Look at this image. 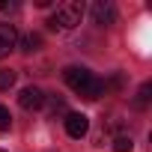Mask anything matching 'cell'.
Segmentation results:
<instances>
[{
    "instance_id": "obj_1",
    "label": "cell",
    "mask_w": 152,
    "mask_h": 152,
    "mask_svg": "<svg viewBox=\"0 0 152 152\" xmlns=\"http://www.w3.org/2000/svg\"><path fill=\"white\" fill-rule=\"evenodd\" d=\"M84 18V3L81 0H66V3L57 6V12L48 18V27L51 30H72V27H78Z\"/></svg>"
},
{
    "instance_id": "obj_7",
    "label": "cell",
    "mask_w": 152,
    "mask_h": 152,
    "mask_svg": "<svg viewBox=\"0 0 152 152\" xmlns=\"http://www.w3.org/2000/svg\"><path fill=\"white\" fill-rule=\"evenodd\" d=\"M18 45V30L12 24H0V60L9 57V51Z\"/></svg>"
},
{
    "instance_id": "obj_3",
    "label": "cell",
    "mask_w": 152,
    "mask_h": 152,
    "mask_svg": "<svg viewBox=\"0 0 152 152\" xmlns=\"http://www.w3.org/2000/svg\"><path fill=\"white\" fill-rule=\"evenodd\" d=\"M18 104H21L24 110H39V107L45 104V93H42L39 87H24L21 96H18Z\"/></svg>"
},
{
    "instance_id": "obj_9",
    "label": "cell",
    "mask_w": 152,
    "mask_h": 152,
    "mask_svg": "<svg viewBox=\"0 0 152 152\" xmlns=\"http://www.w3.org/2000/svg\"><path fill=\"white\" fill-rule=\"evenodd\" d=\"M15 84V72L12 69H0V93H6Z\"/></svg>"
},
{
    "instance_id": "obj_11",
    "label": "cell",
    "mask_w": 152,
    "mask_h": 152,
    "mask_svg": "<svg viewBox=\"0 0 152 152\" xmlns=\"http://www.w3.org/2000/svg\"><path fill=\"white\" fill-rule=\"evenodd\" d=\"M134 149V143H131V137H125V134H119L116 140H113V152H131Z\"/></svg>"
},
{
    "instance_id": "obj_8",
    "label": "cell",
    "mask_w": 152,
    "mask_h": 152,
    "mask_svg": "<svg viewBox=\"0 0 152 152\" xmlns=\"http://www.w3.org/2000/svg\"><path fill=\"white\" fill-rule=\"evenodd\" d=\"M42 48V36L39 33H27L24 39H21V51L24 54H33V51H39Z\"/></svg>"
},
{
    "instance_id": "obj_6",
    "label": "cell",
    "mask_w": 152,
    "mask_h": 152,
    "mask_svg": "<svg viewBox=\"0 0 152 152\" xmlns=\"http://www.w3.org/2000/svg\"><path fill=\"white\" fill-rule=\"evenodd\" d=\"M104 90H107V84L99 78V75H90V81L78 90V96H81V99H87V102H96L99 96H104Z\"/></svg>"
},
{
    "instance_id": "obj_13",
    "label": "cell",
    "mask_w": 152,
    "mask_h": 152,
    "mask_svg": "<svg viewBox=\"0 0 152 152\" xmlns=\"http://www.w3.org/2000/svg\"><path fill=\"white\" fill-rule=\"evenodd\" d=\"M63 110H66V102H63V99H57V96H54V99H51V113H54V116H57V113H63Z\"/></svg>"
},
{
    "instance_id": "obj_4",
    "label": "cell",
    "mask_w": 152,
    "mask_h": 152,
    "mask_svg": "<svg viewBox=\"0 0 152 152\" xmlns=\"http://www.w3.org/2000/svg\"><path fill=\"white\" fill-rule=\"evenodd\" d=\"M87 131H90V119H87L84 113H66V134H69V137L78 140V137H84Z\"/></svg>"
},
{
    "instance_id": "obj_10",
    "label": "cell",
    "mask_w": 152,
    "mask_h": 152,
    "mask_svg": "<svg viewBox=\"0 0 152 152\" xmlns=\"http://www.w3.org/2000/svg\"><path fill=\"white\" fill-rule=\"evenodd\" d=\"M149 93H152V84H143V87L137 90V99H134V104H137V107H146V104H149Z\"/></svg>"
},
{
    "instance_id": "obj_5",
    "label": "cell",
    "mask_w": 152,
    "mask_h": 152,
    "mask_svg": "<svg viewBox=\"0 0 152 152\" xmlns=\"http://www.w3.org/2000/svg\"><path fill=\"white\" fill-rule=\"evenodd\" d=\"M90 75H93V72H90V69H84V66H69V69L63 72V81H66L75 93H78V90L90 81Z\"/></svg>"
},
{
    "instance_id": "obj_14",
    "label": "cell",
    "mask_w": 152,
    "mask_h": 152,
    "mask_svg": "<svg viewBox=\"0 0 152 152\" xmlns=\"http://www.w3.org/2000/svg\"><path fill=\"white\" fill-rule=\"evenodd\" d=\"M0 9H9V3H6V0H0Z\"/></svg>"
},
{
    "instance_id": "obj_2",
    "label": "cell",
    "mask_w": 152,
    "mask_h": 152,
    "mask_svg": "<svg viewBox=\"0 0 152 152\" xmlns=\"http://www.w3.org/2000/svg\"><path fill=\"white\" fill-rule=\"evenodd\" d=\"M90 12H93V21L99 27H110L113 18H116V9H113V3H107V0H96L90 6Z\"/></svg>"
},
{
    "instance_id": "obj_12",
    "label": "cell",
    "mask_w": 152,
    "mask_h": 152,
    "mask_svg": "<svg viewBox=\"0 0 152 152\" xmlns=\"http://www.w3.org/2000/svg\"><path fill=\"white\" fill-rule=\"evenodd\" d=\"M9 125H12V113H9V107L0 104V131H9Z\"/></svg>"
},
{
    "instance_id": "obj_15",
    "label": "cell",
    "mask_w": 152,
    "mask_h": 152,
    "mask_svg": "<svg viewBox=\"0 0 152 152\" xmlns=\"http://www.w3.org/2000/svg\"><path fill=\"white\" fill-rule=\"evenodd\" d=\"M0 152H3V149H0Z\"/></svg>"
}]
</instances>
